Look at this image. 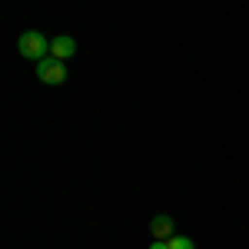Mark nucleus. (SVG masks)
I'll return each mask as SVG.
<instances>
[{"mask_svg":"<svg viewBox=\"0 0 249 249\" xmlns=\"http://www.w3.org/2000/svg\"><path fill=\"white\" fill-rule=\"evenodd\" d=\"M150 249H170V239H153V246Z\"/></svg>","mask_w":249,"mask_h":249,"instance_id":"423d86ee","label":"nucleus"},{"mask_svg":"<svg viewBox=\"0 0 249 249\" xmlns=\"http://www.w3.org/2000/svg\"><path fill=\"white\" fill-rule=\"evenodd\" d=\"M150 236H153V239H173V236H176L173 216H166V213L153 216V219H150Z\"/></svg>","mask_w":249,"mask_h":249,"instance_id":"7ed1b4c3","label":"nucleus"},{"mask_svg":"<svg viewBox=\"0 0 249 249\" xmlns=\"http://www.w3.org/2000/svg\"><path fill=\"white\" fill-rule=\"evenodd\" d=\"M73 53H77V40H73V37H53V40H50V57L70 60Z\"/></svg>","mask_w":249,"mask_h":249,"instance_id":"20e7f679","label":"nucleus"},{"mask_svg":"<svg viewBox=\"0 0 249 249\" xmlns=\"http://www.w3.org/2000/svg\"><path fill=\"white\" fill-rule=\"evenodd\" d=\"M17 50H20V57H23V60H34V63H40V60L50 57V40L43 37L40 30H27V34H20Z\"/></svg>","mask_w":249,"mask_h":249,"instance_id":"f257e3e1","label":"nucleus"},{"mask_svg":"<svg viewBox=\"0 0 249 249\" xmlns=\"http://www.w3.org/2000/svg\"><path fill=\"white\" fill-rule=\"evenodd\" d=\"M170 249H196V243H193L190 236H179V232H176L170 239Z\"/></svg>","mask_w":249,"mask_h":249,"instance_id":"39448f33","label":"nucleus"},{"mask_svg":"<svg viewBox=\"0 0 249 249\" xmlns=\"http://www.w3.org/2000/svg\"><path fill=\"white\" fill-rule=\"evenodd\" d=\"M37 80L40 83H47V87H60L63 80H67V67H63V60L57 57H47L37 63Z\"/></svg>","mask_w":249,"mask_h":249,"instance_id":"f03ea898","label":"nucleus"}]
</instances>
